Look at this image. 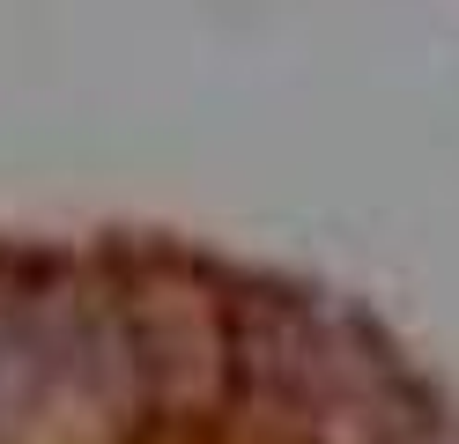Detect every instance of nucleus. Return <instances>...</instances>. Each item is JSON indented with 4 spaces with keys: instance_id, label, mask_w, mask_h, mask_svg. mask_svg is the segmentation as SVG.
<instances>
[{
    "instance_id": "nucleus-1",
    "label": "nucleus",
    "mask_w": 459,
    "mask_h": 444,
    "mask_svg": "<svg viewBox=\"0 0 459 444\" xmlns=\"http://www.w3.org/2000/svg\"><path fill=\"white\" fill-rule=\"evenodd\" d=\"M126 341L141 370V407L193 414L230 385V318H215L200 289H141L126 311Z\"/></svg>"
}]
</instances>
